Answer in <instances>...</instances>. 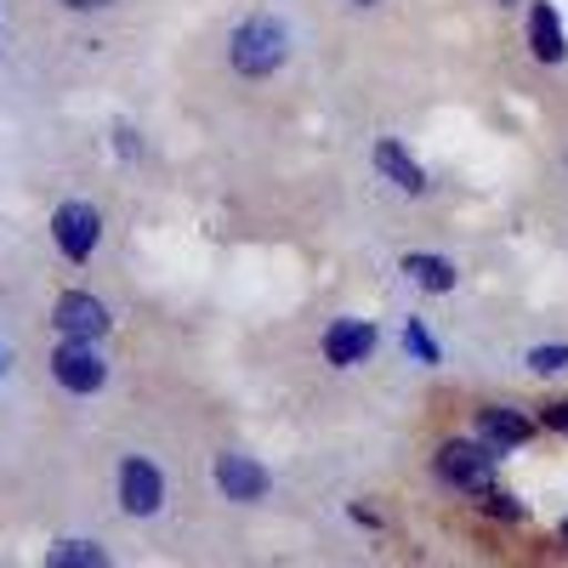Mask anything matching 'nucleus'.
Returning a JSON list of instances; mask_svg holds the SVG:
<instances>
[{"label": "nucleus", "mask_w": 568, "mask_h": 568, "mask_svg": "<svg viewBox=\"0 0 568 568\" xmlns=\"http://www.w3.org/2000/svg\"><path fill=\"white\" fill-rule=\"evenodd\" d=\"M284 52H291V34H284V23H273V18H245L240 29H233V40H227L233 69L251 74V80L273 74L284 63Z\"/></svg>", "instance_id": "nucleus-1"}, {"label": "nucleus", "mask_w": 568, "mask_h": 568, "mask_svg": "<svg viewBox=\"0 0 568 568\" xmlns=\"http://www.w3.org/2000/svg\"><path fill=\"white\" fill-rule=\"evenodd\" d=\"M438 478L466 489V495H489V484H495V449L484 438L478 444H466V438L444 444L438 449Z\"/></svg>", "instance_id": "nucleus-2"}, {"label": "nucleus", "mask_w": 568, "mask_h": 568, "mask_svg": "<svg viewBox=\"0 0 568 568\" xmlns=\"http://www.w3.org/2000/svg\"><path fill=\"white\" fill-rule=\"evenodd\" d=\"M52 375H58V387H69V393H98L109 382V364H103V353L91 342L63 336V347L52 353Z\"/></svg>", "instance_id": "nucleus-3"}, {"label": "nucleus", "mask_w": 568, "mask_h": 568, "mask_svg": "<svg viewBox=\"0 0 568 568\" xmlns=\"http://www.w3.org/2000/svg\"><path fill=\"white\" fill-rule=\"evenodd\" d=\"M120 506L131 517H154L165 506V478H160L154 460H142V455H125L120 460Z\"/></svg>", "instance_id": "nucleus-4"}, {"label": "nucleus", "mask_w": 568, "mask_h": 568, "mask_svg": "<svg viewBox=\"0 0 568 568\" xmlns=\"http://www.w3.org/2000/svg\"><path fill=\"white\" fill-rule=\"evenodd\" d=\"M52 233H58V251H63L69 262H85L91 251H98V240H103V216L91 211L85 200H69V205H58Z\"/></svg>", "instance_id": "nucleus-5"}, {"label": "nucleus", "mask_w": 568, "mask_h": 568, "mask_svg": "<svg viewBox=\"0 0 568 568\" xmlns=\"http://www.w3.org/2000/svg\"><path fill=\"white\" fill-rule=\"evenodd\" d=\"M52 324L74 342H98V336H109V307L98 296H85V291H69V296H58Z\"/></svg>", "instance_id": "nucleus-6"}, {"label": "nucleus", "mask_w": 568, "mask_h": 568, "mask_svg": "<svg viewBox=\"0 0 568 568\" xmlns=\"http://www.w3.org/2000/svg\"><path fill=\"white\" fill-rule=\"evenodd\" d=\"M216 489L227 500H262L273 489V478H267V466H256L251 455L227 449V455H216Z\"/></svg>", "instance_id": "nucleus-7"}, {"label": "nucleus", "mask_w": 568, "mask_h": 568, "mask_svg": "<svg viewBox=\"0 0 568 568\" xmlns=\"http://www.w3.org/2000/svg\"><path fill=\"white\" fill-rule=\"evenodd\" d=\"M375 324H364V318H336L324 329V358L329 364H342V369H353V364H364L369 353H375Z\"/></svg>", "instance_id": "nucleus-8"}, {"label": "nucleus", "mask_w": 568, "mask_h": 568, "mask_svg": "<svg viewBox=\"0 0 568 568\" xmlns=\"http://www.w3.org/2000/svg\"><path fill=\"white\" fill-rule=\"evenodd\" d=\"M478 438L500 455V449H517V444H529L535 438V420L529 415H517V409H500V404H489V409H478Z\"/></svg>", "instance_id": "nucleus-9"}, {"label": "nucleus", "mask_w": 568, "mask_h": 568, "mask_svg": "<svg viewBox=\"0 0 568 568\" xmlns=\"http://www.w3.org/2000/svg\"><path fill=\"white\" fill-rule=\"evenodd\" d=\"M375 171H382L387 182H398L404 194H426V171L404 154V142H393V136L375 142Z\"/></svg>", "instance_id": "nucleus-10"}, {"label": "nucleus", "mask_w": 568, "mask_h": 568, "mask_svg": "<svg viewBox=\"0 0 568 568\" xmlns=\"http://www.w3.org/2000/svg\"><path fill=\"white\" fill-rule=\"evenodd\" d=\"M529 52H535L540 63H562V52H568V45H562V23H557V7H546V0L529 12Z\"/></svg>", "instance_id": "nucleus-11"}, {"label": "nucleus", "mask_w": 568, "mask_h": 568, "mask_svg": "<svg viewBox=\"0 0 568 568\" xmlns=\"http://www.w3.org/2000/svg\"><path fill=\"white\" fill-rule=\"evenodd\" d=\"M404 273L420 284V291H438V296L455 291V262H444V256H420L415 251V256H404Z\"/></svg>", "instance_id": "nucleus-12"}, {"label": "nucleus", "mask_w": 568, "mask_h": 568, "mask_svg": "<svg viewBox=\"0 0 568 568\" xmlns=\"http://www.w3.org/2000/svg\"><path fill=\"white\" fill-rule=\"evenodd\" d=\"M45 562H52V568H103L109 551H103V546H91V540H63V546L45 551Z\"/></svg>", "instance_id": "nucleus-13"}, {"label": "nucleus", "mask_w": 568, "mask_h": 568, "mask_svg": "<svg viewBox=\"0 0 568 568\" xmlns=\"http://www.w3.org/2000/svg\"><path fill=\"white\" fill-rule=\"evenodd\" d=\"M404 342H409V353H415L420 364H438V358H444V353H438V342L426 336V324H420V318H409V329H404Z\"/></svg>", "instance_id": "nucleus-14"}, {"label": "nucleus", "mask_w": 568, "mask_h": 568, "mask_svg": "<svg viewBox=\"0 0 568 568\" xmlns=\"http://www.w3.org/2000/svg\"><path fill=\"white\" fill-rule=\"evenodd\" d=\"M529 369H535V375H557V369H568V342H557V347H535V353H529Z\"/></svg>", "instance_id": "nucleus-15"}, {"label": "nucleus", "mask_w": 568, "mask_h": 568, "mask_svg": "<svg viewBox=\"0 0 568 568\" xmlns=\"http://www.w3.org/2000/svg\"><path fill=\"white\" fill-rule=\"evenodd\" d=\"M489 511H495V517H511V524H517V517H524V500H511V495H489Z\"/></svg>", "instance_id": "nucleus-16"}, {"label": "nucleus", "mask_w": 568, "mask_h": 568, "mask_svg": "<svg viewBox=\"0 0 568 568\" xmlns=\"http://www.w3.org/2000/svg\"><path fill=\"white\" fill-rule=\"evenodd\" d=\"M540 420L551 426L557 438H568V404H546V415H540Z\"/></svg>", "instance_id": "nucleus-17"}, {"label": "nucleus", "mask_w": 568, "mask_h": 568, "mask_svg": "<svg viewBox=\"0 0 568 568\" xmlns=\"http://www.w3.org/2000/svg\"><path fill=\"white\" fill-rule=\"evenodd\" d=\"M63 7H109V0H63Z\"/></svg>", "instance_id": "nucleus-18"}, {"label": "nucleus", "mask_w": 568, "mask_h": 568, "mask_svg": "<svg viewBox=\"0 0 568 568\" xmlns=\"http://www.w3.org/2000/svg\"><path fill=\"white\" fill-rule=\"evenodd\" d=\"M353 7H375V0H353Z\"/></svg>", "instance_id": "nucleus-19"}, {"label": "nucleus", "mask_w": 568, "mask_h": 568, "mask_svg": "<svg viewBox=\"0 0 568 568\" xmlns=\"http://www.w3.org/2000/svg\"><path fill=\"white\" fill-rule=\"evenodd\" d=\"M562 540H568V517H562Z\"/></svg>", "instance_id": "nucleus-20"}]
</instances>
